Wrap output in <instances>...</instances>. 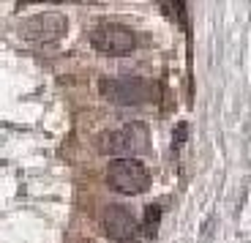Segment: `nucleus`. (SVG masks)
<instances>
[{
  "label": "nucleus",
  "instance_id": "obj_6",
  "mask_svg": "<svg viewBox=\"0 0 251 243\" xmlns=\"http://www.w3.org/2000/svg\"><path fill=\"white\" fill-rule=\"evenodd\" d=\"M104 232L107 238H112L115 243H139V230H142V221L131 216L120 205H112L104 211Z\"/></svg>",
  "mask_w": 251,
  "mask_h": 243
},
{
  "label": "nucleus",
  "instance_id": "obj_2",
  "mask_svg": "<svg viewBox=\"0 0 251 243\" xmlns=\"http://www.w3.org/2000/svg\"><path fill=\"white\" fill-rule=\"evenodd\" d=\"M99 90L107 101L120 107L145 104V101H153L158 93V87L142 77H104L99 82Z\"/></svg>",
  "mask_w": 251,
  "mask_h": 243
},
{
  "label": "nucleus",
  "instance_id": "obj_7",
  "mask_svg": "<svg viewBox=\"0 0 251 243\" xmlns=\"http://www.w3.org/2000/svg\"><path fill=\"white\" fill-rule=\"evenodd\" d=\"M158 216H161V211H158V205H148L145 208V232L148 235H153L156 232V224H158Z\"/></svg>",
  "mask_w": 251,
  "mask_h": 243
},
{
  "label": "nucleus",
  "instance_id": "obj_4",
  "mask_svg": "<svg viewBox=\"0 0 251 243\" xmlns=\"http://www.w3.org/2000/svg\"><path fill=\"white\" fill-rule=\"evenodd\" d=\"M90 44H93V50H99L101 55L123 57V55H131L137 50V36L123 25H99L90 33Z\"/></svg>",
  "mask_w": 251,
  "mask_h": 243
},
{
  "label": "nucleus",
  "instance_id": "obj_3",
  "mask_svg": "<svg viewBox=\"0 0 251 243\" xmlns=\"http://www.w3.org/2000/svg\"><path fill=\"white\" fill-rule=\"evenodd\" d=\"M107 183L120 194H142L151 189V172L137 159H115L107 167Z\"/></svg>",
  "mask_w": 251,
  "mask_h": 243
},
{
  "label": "nucleus",
  "instance_id": "obj_1",
  "mask_svg": "<svg viewBox=\"0 0 251 243\" xmlns=\"http://www.w3.org/2000/svg\"><path fill=\"white\" fill-rule=\"evenodd\" d=\"M99 150L115 159L142 156V153L151 150V131L145 123H128L123 129L107 131V134L99 137Z\"/></svg>",
  "mask_w": 251,
  "mask_h": 243
},
{
  "label": "nucleus",
  "instance_id": "obj_8",
  "mask_svg": "<svg viewBox=\"0 0 251 243\" xmlns=\"http://www.w3.org/2000/svg\"><path fill=\"white\" fill-rule=\"evenodd\" d=\"M186 131H188V126H186V123H180V126L175 129V148L186 142Z\"/></svg>",
  "mask_w": 251,
  "mask_h": 243
},
{
  "label": "nucleus",
  "instance_id": "obj_5",
  "mask_svg": "<svg viewBox=\"0 0 251 243\" xmlns=\"http://www.w3.org/2000/svg\"><path fill=\"white\" fill-rule=\"evenodd\" d=\"M22 38L30 44H52L66 33V17L57 11H47V14H36L22 25Z\"/></svg>",
  "mask_w": 251,
  "mask_h": 243
}]
</instances>
